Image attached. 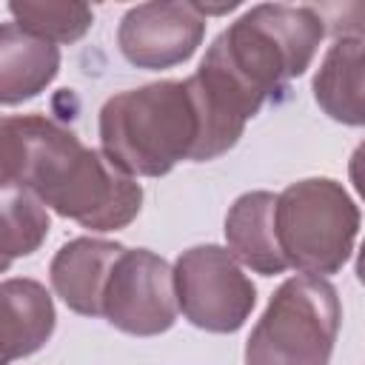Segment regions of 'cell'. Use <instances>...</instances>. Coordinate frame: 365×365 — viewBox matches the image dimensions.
<instances>
[{"instance_id": "1", "label": "cell", "mask_w": 365, "mask_h": 365, "mask_svg": "<svg viewBox=\"0 0 365 365\" xmlns=\"http://www.w3.org/2000/svg\"><path fill=\"white\" fill-rule=\"evenodd\" d=\"M0 180L88 231H120L143 208L131 174L46 114L0 117Z\"/></svg>"}, {"instance_id": "2", "label": "cell", "mask_w": 365, "mask_h": 365, "mask_svg": "<svg viewBox=\"0 0 365 365\" xmlns=\"http://www.w3.org/2000/svg\"><path fill=\"white\" fill-rule=\"evenodd\" d=\"M325 37V17L314 6L259 3L237 17L205 51L202 66L217 71L257 111L305 74Z\"/></svg>"}, {"instance_id": "3", "label": "cell", "mask_w": 365, "mask_h": 365, "mask_svg": "<svg viewBox=\"0 0 365 365\" xmlns=\"http://www.w3.org/2000/svg\"><path fill=\"white\" fill-rule=\"evenodd\" d=\"M103 154L131 177H163L191 160L200 117L185 80H160L111 94L100 108Z\"/></svg>"}, {"instance_id": "4", "label": "cell", "mask_w": 365, "mask_h": 365, "mask_svg": "<svg viewBox=\"0 0 365 365\" xmlns=\"http://www.w3.org/2000/svg\"><path fill=\"white\" fill-rule=\"evenodd\" d=\"M359 208L342 182L308 177L277 194L274 231L288 268L328 277L345 268L359 234Z\"/></svg>"}, {"instance_id": "5", "label": "cell", "mask_w": 365, "mask_h": 365, "mask_svg": "<svg viewBox=\"0 0 365 365\" xmlns=\"http://www.w3.org/2000/svg\"><path fill=\"white\" fill-rule=\"evenodd\" d=\"M339 319V297L325 277H288L245 342V365H328Z\"/></svg>"}, {"instance_id": "6", "label": "cell", "mask_w": 365, "mask_h": 365, "mask_svg": "<svg viewBox=\"0 0 365 365\" xmlns=\"http://www.w3.org/2000/svg\"><path fill=\"white\" fill-rule=\"evenodd\" d=\"M177 311L202 331L234 334L257 305V288L222 245H194L171 268Z\"/></svg>"}, {"instance_id": "7", "label": "cell", "mask_w": 365, "mask_h": 365, "mask_svg": "<svg viewBox=\"0 0 365 365\" xmlns=\"http://www.w3.org/2000/svg\"><path fill=\"white\" fill-rule=\"evenodd\" d=\"M103 317L131 336L165 334L177 322L171 265L148 248H123L103 291Z\"/></svg>"}, {"instance_id": "8", "label": "cell", "mask_w": 365, "mask_h": 365, "mask_svg": "<svg viewBox=\"0 0 365 365\" xmlns=\"http://www.w3.org/2000/svg\"><path fill=\"white\" fill-rule=\"evenodd\" d=\"M205 37V17L194 3H140L131 6L117 29L123 57L137 68H174L185 63Z\"/></svg>"}, {"instance_id": "9", "label": "cell", "mask_w": 365, "mask_h": 365, "mask_svg": "<svg viewBox=\"0 0 365 365\" xmlns=\"http://www.w3.org/2000/svg\"><path fill=\"white\" fill-rule=\"evenodd\" d=\"M125 245L97 237H77L60 245L48 265L54 294L83 317H103V291L114 259Z\"/></svg>"}, {"instance_id": "10", "label": "cell", "mask_w": 365, "mask_h": 365, "mask_svg": "<svg viewBox=\"0 0 365 365\" xmlns=\"http://www.w3.org/2000/svg\"><path fill=\"white\" fill-rule=\"evenodd\" d=\"M57 311L43 282L11 277L0 282V356L6 362L37 354L54 334Z\"/></svg>"}, {"instance_id": "11", "label": "cell", "mask_w": 365, "mask_h": 365, "mask_svg": "<svg viewBox=\"0 0 365 365\" xmlns=\"http://www.w3.org/2000/svg\"><path fill=\"white\" fill-rule=\"evenodd\" d=\"M274 202L277 194L271 191H245L225 214L228 254L262 277H274L288 268L274 231Z\"/></svg>"}, {"instance_id": "12", "label": "cell", "mask_w": 365, "mask_h": 365, "mask_svg": "<svg viewBox=\"0 0 365 365\" xmlns=\"http://www.w3.org/2000/svg\"><path fill=\"white\" fill-rule=\"evenodd\" d=\"M60 71V48L17 23H0V106H20L51 86Z\"/></svg>"}, {"instance_id": "13", "label": "cell", "mask_w": 365, "mask_h": 365, "mask_svg": "<svg viewBox=\"0 0 365 365\" xmlns=\"http://www.w3.org/2000/svg\"><path fill=\"white\" fill-rule=\"evenodd\" d=\"M362 68H365L362 34L359 31L336 34L317 68V77H314V100L331 120L345 123V125L365 123Z\"/></svg>"}, {"instance_id": "14", "label": "cell", "mask_w": 365, "mask_h": 365, "mask_svg": "<svg viewBox=\"0 0 365 365\" xmlns=\"http://www.w3.org/2000/svg\"><path fill=\"white\" fill-rule=\"evenodd\" d=\"M48 208L26 188H0V274L14 259L34 254L48 237Z\"/></svg>"}, {"instance_id": "15", "label": "cell", "mask_w": 365, "mask_h": 365, "mask_svg": "<svg viewBox=\"0 0 365 365\" xmlns=\"http://www.w3.org/2000/svg\"><path fill=\"white\" fill-rule=\"evenodd\" d=\"M9 11L23 31L54 46L80 40L94 23L91 6L68 0H11Z\"/></svg>"}, {"instance_id": "16", "label": "cell", "mask_w": 365, "mask_h": 365, "mask_svg": "<svg viewBox=\"0 0 365 365\" xmlns=\"http://www.w3.org/2000/svg\"><path fill=\"white\" fill-rule=\"evenodd\" d=\"M0 365H9V362H6V359H3V356H0Z\"/></svg>"}, {"instance_id": "17", "label": "cell", "mask_w": 365, "mask_h": 365, "mask_svg": "<svg viewBox=\"0 0 365 365\" xmlns=\"http://www.w3.org/2000/svg\"><path fill=\"white\" fill-rule=\"evenodd\" d=\"M0 188H3V180H0Z\"/></svg>"}]
</instances>
